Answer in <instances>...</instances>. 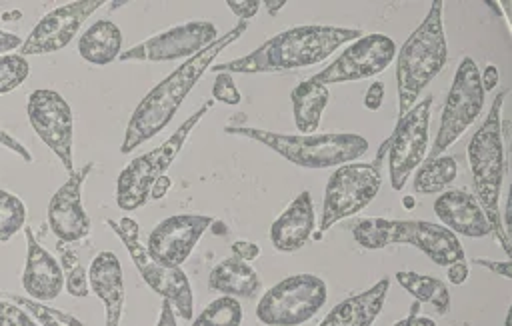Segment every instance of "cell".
Listing matches in <instances>:
<instances>
[{
  "label": "cell",
  "instance_id": "37",
  "mask_svg": "<svg viewBox=\"0 0 512 326\" xmlns=\"http://www.w3.org/2000/svg\"><path fill=\"white\" fill-rule=\"evenodd\" d=\"M232 256L248 262V260H256L260 256V246L258 244H252V242H246V240H236L232 242Z\"/></svg>",
  "mask_w": 512,
  "mask_h": 326
},
{
  "label": "cell",
  "instance_id": "39",
  "mask_svg": "<svg viewBox=\"0 0 512 326\" xmlns=\"http://www.w3.org/2000/svg\"><path fill=\"white\" fill-rule=\"evenodd\" d=\"M384 100V84L382 82H372L364 94V106L368 110H378Z\"/></svg>",
  "mask_w": 512,
  "mask_h": 326
},
{
  "label": "cell",
  "instance_id": "19",
  "mask_svg": "<svg viewBox=\"0 0 512 326\" xmlns=\"http://www.w3.org/2000/svg\"><path fill=\"white\" fill-rule=\"evenodd\" d=\"M26 234V264L22 272V286L30 300L36 302H50L54 300L64 288V272L60 262L44 250L30 228H24Z\"/></svg>",
  "mask_w": 512,
  "mask_h": 326
},
{
  "label": "cell",
  "instance_id": "29",
  "mask_svg": "<svg viewBox=\"0 0 512 326\" xmlns=\"http://www.w3.org/2000/svg\"><path fill=\"white\" fill-rule=\"evenodd\" d=\"M244 318L242 306L234 296L212 300L192 322V326H240Z\"/></svg>",
  "mask_w": 512,
  "mask_h": 326
},
{
  "label": "cell",
  "instance_id": "5",
  "mask_svg": "<svg viewBox=\"0 0 512 326\" xmlns=\"http://www.w3.org/2000/svg\"><path fill=\"white\" fill-rule=\"evenodd\" d=\"M228 134L252 138L288 162L302 168H328L354 162L368 150V140L354 132H330V134H280L248 126H228Z\"/></svg>",
  "mask_w": 512,
  "mask_h": 326
},
{
  "label": "cell",
  "instance_id": "10",
  "mask_svg": "<svg viewBox=\"0 0 512 326\" xmlns=\"http://www.w3.org/2000/svg\"><path fill=\"white\" fill-rule=\"evenodd\" d=\"M484 90L480 84V70L470 56H464L456 68L452 86L446 96V104L440 116V128L432 142V150L426 152V160L444 154L480 116L484 106Z\"/></svg>",
  "mask_w": 512,
  "mask_h": 326
},
{
  "label": "cell",
  "instance_id": "40",
  "mask_svg": "<svg viewBox=\"0 0 512 326\" xmlns=\"http://www.w3.org/2000/svg\"><path fill=\"white\" fill-rule=\"evenodd\" d=\"M446 268H448V282H450V284L460 286V284L466 282V278H468V264H466V258H464V260H456V262L448 264Z\"/></svg>",
  "mask_w": 512,
  "mask_h": 326
},
{
  "label": "cell",
  "instance_id": "45",
  "mask_svg": "<svg viewBox=\"0 0 512 326\" xmlns=\"http://www.w3.org/2000/svg\"><path fill=\"white\" fill-rule=\"evenodd\" d=\"M156 326H178L176 324V316H174V308H172V304L166 298H162L160 316H158V324Z\"/></svg>",
  "mask_w": 512,
  "mask_h": 326
},
{
  "label": "cell",
  "instance_id": "2",
  "mask_svg": "<svg viewBox=\"0 0 512 326\" xmlns=\"http://www.w3.org/2000/svg\"><path fill=\"white\" fill-rule=\"evenodd\" d=\"M362 30L358 28H338L326 24H308L288 28L272 38H268L262 46L252 50L250 54L224 62L214 64L212 72H242V74H256V72H282L318 64L326 60L332 52H336L342 44L358 40Z\"/></svg>",
  "mask_w": 512,
  "mask_h": 326
},
{
  "label": "cell",
  "instance_id": "35",
  "mask_svg": "<svg viewBox=\"0 0 512 326\" xmlns=\"http://www.w3.org/2000/svg\"><path fill=\"white\" fill-rule=\"evenodd\" d=\"M0 326H38L36 320L18 304L0 300Z\"/></svg>",
  "mask_w": 512,
  "mask_h": 326
},
{
  "label": "cell",
  "instance_id": "48",
  "mask_svg": "<svg viewBox=\"0 0 512 326\" xmlns=\"http://www.w3.org/2000/svg\"><path fill=\"white\" fill-rule=\"evenodd\" d=\"M504 326H510V310L506 312V320H504Z\"/></svg>",
  "mask_w": 512,
  "mask_h": 326
},
{
  "label": "cell",
  "instance_id": "12",
  "mask_svg": "<svg viewBox=\"0 0 512 326\" xmlns=\"http://www.w3.org/2000/svg\"><path fill=\"white\" fill-rule=\"evenodd\" d=\"M430 108V96L416 102L404 116L398 118L394 132L386 138L390 184L394 190H402L416 166H420L426 158L430 142Z\"/></svg>",
  "mask_w": 512,
  "mask_h": 326
},
{
  "label": "cell",
  "instance_id": "27",
  "mask_svg": "<svg viewBox=\"0 0 512 326\" xmlns=\"http://www.w3.org/2000/svg\"><path fill=\"white\" fill-rule=\"evenodd\" d=\"M396 280L416 298V302H426L434 306L438 314H446L450 310V292L444 280L416 274L410 270H398Z\"/></svg>",
  "mask_w": 512,
  "mask_h": 326
},
{
  "label": "cell",
  "instance_id": "4",
  "mask_svg": "<svg viewBox=\"0 0 512 326\" xmlns=\"http://www.w3.org/2000/svg\"><path fill=\"white\" fill-rule=\"evenodd\" d=\"M444 4L432 2L420 26L406 38L396 60L398 118L418 100L420 92L440 74L448 60V42L442 22Z\"/></svg>",
  "mask_w": 512,
  "mask_h": 326
},
{
  "label": "cell",
  "instance_id": "24",
  "mask_svg": "<svg viewBox=\"0 0 512 326\" xmlns=\"http://www.w3.org/2000/svg\"><path fill=\"white\" fill-rule=\"evenodd\" d=\"M208 286L226 296L252 298L260 292L262 280L258 272L244 260L230 256L218 262L208 274Z\"/></svg>",
  "mask_w": 512,
  "mask_h": 326
},
{
  "label": "cell",
  "instance_id": "36",
  "mask_svg": "<svg viewBox=\"0 0 512 326\" xmlns=\"http://www.w3.org/2000/svg\"><path fill=\"white\" fill-rule=\"evenodd\" d=\"M260 4H262V2H258V0H240V2L228 0V2H226V6H228L240 20H244V22H246L248 18H252V16L258 12Z\"/></svg>",
  "mask_w": 512,
  "mask_h": 326
},
{
  "label": "cell",
  "instance_id": "30",
  "mask_svg": "<svg viewBox=\"0 0 512 326\" xmlns=\"http://www.w3.org/2000/svg\"><path fill=\"white\" fill-rule=\"evenodd\" d=\"M26 224V206L24 202L0 188V242H8L18 230Z\"/></svg>",
  "mask_w": 512,
  "mask_h": 326
},
{
  "label": "cell",
  "instance_id": "1",
  "mask_svg": "<svg viewBox=\"0 0 512 326\" xmlns=\"http://www.w3.org/2000/svg\"><path fill=\"white\" fill-rule=\"evenodd\" d=\"M248 28V22L240 20L234 28H230L222 38H216L210 46H206L202 52L188 58L184 64H180L176 70H172L162 82H158L134 108L124 140L120 146V152L128 154L142 142L154 138L158 132H162L170 120L176 116L180 104L190 94L194 84L200 80V76L210 68L214 58L232 42H236Z\"/></svg>",
  "mask_w": 512,
  "mask_h": 326
},
{
  "label": "cell",
  "instance_id": "25",
  "mask_svg": "<svg viewBox=\"0 0 512 326\" xmlns=\"http://www.w3.org/2000/svg\"><path fill=\"white\" fill-rule=\"evenodd\" d=\"M122 32L112 20H96L80 38L78 52L80 56L96 66H106L120 56Z\"/></svg>",
  "mask_w": 512,
  "mask_h": 326
},
{
  "label": "cell",
  "instance_id": "47",
  "mask_svg": "<svg viewBox=\"0 0 512 326\" xmlns=\"http://www.w3.org/2000/svg\"><path fill=\"white\" fill-rule=\"evenodd\" d=\"M264 4H266V8H268V14H276V12L286 4V0H278V2H270V0H266Z\"/></svg>",
  "mask_w": 512,
  "mask_h": 326
},
{
  "label": "cell",
  "instance_id": "28",
  "mask_svg": "<svg viewBox=\"0 0 512 326\" xmlns=\"http://www.w3.org/2000/svg\"><path fill=\"white\" fill-rule=\"evenodd\" d=\"M458 174V164L452 156L440 154L432 160H424L414 176V190L418 194H436L446 190Z\"/></svg>",
  "mask_w": 512,
  "mask_h": 326
},
{
  "label": "cell",
  "instance_id": "38",
  "mask_svg": "<svg viewBox=\"0 0 512 326\" xmlns=\"http://www.w3.org/2000/svg\"><path fill=\"white\" fill-rule=\"evenodd\" d=\"M0 144H2V146H6L8 150H12L14 154H18L22 160L32 162V154L26 150V146H24L22 142H18L12 134H8V132H6V130H2V128H0Z\"/></svg>",
  "mask_w": 512,
  "mask_h": 326
},
{
  "label": "cell",
  "instance_id": "13",
  "mask_svg": "<svg viewBox=\"0 0 512 326\" xmlns=\"http://www.w3.org/2000/svg\"><path fill=\"white\" fill-rule=\"evenodd\" d=\"M26 112L36 136L58 156L66 172L72 174V108L68 100L56 90L38 88L28 96Z\"/></svg>",
  "mask_w": 512,
  "mask_h": 326
},
{
  "label": "cell",
  "instance_id": "21",
  "mask_svg": "<svg viewBox=\"0 0 512 326\" xmlns=\"http://www.w3.org/2000/svg\"><path fill=\"white\" fill-rule=\"evenodd\" d=\"M314 230V206L308 190L300 192L288 208L272 222L270 242L280 252L300 250Z\"/></svg>",
  "mask_w": 512,
  "mask_h": 326
},
{
  "label": "cell",
  "instance_id": "16",
  "mask_svg": "<svg viewBox=\"0 0 512 326\" xmlns=\"http://www.w3.org/2000/svg\"><path fill=\"white\" fill-rule=\"evenodd\" d=\"M100 6H104L102 0H78L50 10L36 22L28 36L22 38L18 54L26 58L30 54H52L62 50L76 38L82 22Z\"/></svg>",
  "mask_w": 512,
  "mask_h": 326
},
{
  "label": "cell",
  "instance_id": "31",
  "mask_svg": "<svg viewBox=\"0 0 512 326\" xmlns=\"http://www.w3.org/2000/svg\"><path fill=\"white\" fill-rule=\"evenodd\" d=\"M4 296L10 298L20 308H24L26 312H30L32 318L40 322V326H86L84 322H80L72 314H66V312H62L58 308H52L44 302H36V300L22 298V296H16V294H4Z\"/></svg>",
  "mask_w": 512,
  "mask_h": 326
},
{
  "label": "cell",
  "instance_id": "3",
  "mask_svg": "<svg viewBox=\"0 0 512 326\" xmlns=\"http://www.w3.org/2000/svg\"><path fill=\"white\" fill-rule=\"evenodd\" d=\"M506 96H508V90H500L496 94L488 110V116L484 118L480 128L472 134L466 154H468L472 180L476 188L474 198L482 206L496 240L500 242L504 252L510 256L512 250H510L508 230L502 222V212H500V192H502V182L506 174V148H504V130H502V106Z\"/></svg>",
  "mask_w": 512,
  "mask_h": 326
},
{
  "label": "cell",
  "instance_id": "44",
  "mask_svg": "<svg viewBox=\"0 0 512 326\" xmlns=\"http://www.w3.org/2000/svg\"><path fill=\"white\" fill-rule=\"evenodd\" d=\"M478 266H484V268H488L490 272H496V274H500L502 278H510L512 274H510V262H492V260H486V258H476L474 260Z\"/></svg>",
  "mask_w": 512,
  "mask_h": 326
},
{
  "label": "cell",
  "instance_id": "41",
  "mask_svg": "<svg viewBox=\"0 0 512 326\" xmlns=\"http://www.w3.org/2000/svg\"><path fill=\"white\" fill-rule=\"evenodd\" d=\"M410 310H412V312H410V316H406V318H402V320L394 322L392 326H436V322H434L432 318L418 316V302H414Z\"/></svg>",
  "mask_w": 512,
  "mask_h": 326
},
{
  "label": "cell",
  "instance_id": "8",
  "mask_svg": "<svg viewBox=\"0 0 512 326\" xmlns=\"http://www.w3.org/2000/svg\"><path fill=\"white\" fill-rule=\"evenodd\" d=\"M214 106L212 100L204 102L190 118L182 122V126L158 148L134 158L120 174L116 182V204L124 212H132L144 206L150 200L152 184L164 176L172 160L182 150L188 134H192L194 126L206 116V112Z\"/></svg>",
  "mask_w": 512,
  "mask_h": 326
},
{
  "label": "cell",
  "instance_id": "9",
  "mask_svg": "<svg viewBox=\"0 0 512 326\" xmlns=\"http://www.w3.org/2000/svg\"><path fill=\"white\" fill-rule=\"evenodd\" d=\"M328 298L326 282L314 274H294L268 288L256 316L266 326H300L308 322Z\"/></svg>",
  "mask_w": 512,
  "mask_h": 326
},
{
  "label": "cell",
  "instance_id": "15",
  "mask_svg": "<svg viewBox=\"0 0 512 326\" xmlns=\"http://www.w3.org/2000/svg\"><path fill=\"white\" fill-rule=\"evenodd\" d=\"M218 38V30L212 22L194 20L174 26L166 32L154 34L144 42L128 48L118 60H138V62H166L176 58H192L202 52Z\"/></svg>",
  "mask_w": 512,
  "mask_h": 326
},
{
  "label": "cell",
  "instance_id": "6",
  "mask_svg": "<svg viewBox=\"0 0 512 326\" xmlns=\"http://www.w3.org/2000/svg\"><path fill=\"white\" fill-rule=\"evenodd\" d=\"M352 236L366 250H378L390 244H410L422 250L438 266L464 260V248L458 236L442 224L424 220L366 218L354 224Z\"/></svg>",
  "mask_w": 512,
  "mask_h": 326
},
{
  "label": "cell",
  "instance_id": "34",
  "mask_svg": "<svg viewBox=\"0 0 512 326\" xmlns=\"http://www.w3.org/2000/svg\"><path fill=\"white\" fill-rule=\"evenodd\" d=\"M212 96L224 104H240L242 94L234 84L232 74L226 72H218L214 78V86H212Z\"/></svg>",
  "mask_w": 512,
  "mask_h": 326
},
{
  "label": "cell",
  "instance_id": "7",
  "mask_svg": "<svg viewBox=\"0 0 512 326\" xmlns=\"http://www.w3.org/2000/svg\"><path fill=\"white\" fill-rule=\"evenodd\" d=\"M384 152L386 140L380 144L374 162H348L330 174L324 190L320 232L316 238H322L330 226L360 212L374 200L382 184L380 164Z\"/></svg>",
  "mask_w": 512,
  "mask_h": 326
},
{
  "label": "cell",
  "instance_id": "22",
  "mask_svg": "<svg viewBox=\"0 0 512 326\" xmlns=\"http://www.w3.org/2000/svg\"><path fill=\"white\" fill-rule=\"evenodd\" d=\"M88 286L106 306V326H120L124 306V280L120 260L114 252L102 250L96 254L88 270Z\"/></svg>",
  "mask_w": 512,
  "mask_h": 326
},
{
  "label": "cell",
  "instance_id": "20",
  "mask_svg": "<svg viewBox=\"0 0 512 326\" xmlns=\"http://www.w3.org/2000/svg\"><path fill=\"white\" fill-rule=\"evenodd\" d=\"M434 214L454 234L482 238L492 232L478 200L464 190H446L434 200Z\"/></svg>",
  "mask_w": 512,
  "mask_h": 326
},
{
  "label": "cell",
  "instance_id": "33",
  "mask_svg": "<svg viewBox=\"0 0 512 326\" xmlns=\"http://www.w3.org/2000/svg\"><path fill=\"white\" fill-rule=\"evenodd\" d=\"M30 74V64L20 54L0 56V96L18 88Z\"/></svg>",
  "mask_w": 512,
  "mask_h": 326
},
{
  "label": "cell",
  "instance_id": "46",
  "mask_svg": "<svg viewBox=\"0 0 512 326\" xmlns=\"http://www.w3.org/2000/svg\"><path fill=\"white\" fill-rule=\"evenodd\" d=\"M170 186H172L170 178H168L166 174H164V176H160V178L152 184V188H150V198H152V200H160V198H164Z\"/></svg>",
  "mask_w": 512,
  "mask_h": 326
},
{
  "label": "cell",
  "instance_id": "11",
  "mask_svg": "<svg viewBox=\"0 0 512 326\" xmlns=\"http://www.w3.org/2000/svg\"><path fill=\"white\" fill-rule=\"evenodd\" d=\"M106 224L118 234V238L124 242L128 254L132 256L134 266L138 268L140 276L144 278V282L162 298H166L172 308H176V312L184 318L190 320L192 318V310H194V296H192V286L186 278V274L180 270V266H164L154 262L146 248L140 244L138 240V224L136 220L124 216L120 222L114 220H106Z\"/></svg>",
  "mask_w": 512,
  "mask_h": 326
},
{
  "label": "cell",
  "instance_id": "14",
  "mask_svg": "<svg viewBox=\"0 0 512 326\" xmlns=\"http://www.w3.org/2000/svg\"><path fill=\"white\" fill-rule=\"evenodd\" d=\"M396 56V44L386 34H366L354 40L334 62L312 76L318 84H340L380 74Z\"/></svg>",
  "mask_w": 512,
  "mask_h": 326
},
{
  "label": "cell",
  "instance_id": "23",
  "mask_svg": "<svg viewBox=\"0 0 512 326\" xmlns=\"http://www.w3.org/2000/svg\"><path fill=\"white\" fill-rule=\"evenodd\" d=\"M388 288L390 280L382 278L372 288L342 300L326 314L320 326H372L386 302Z\"/></svg>",
  "mask_w": 512,
  "mask_h": 326
},
{
  "label": "cell",
  "instance_id": "32",
  "mask_svg": "<svg viewBox=\"0 0 512 326\" xmlns=\"http://www.w3.org/2000/svg\"><path fill=\"white\" fill-rule=\"evenodd\" d=\"M58 252H60V266L64 272V286H66L68 294L78 296V298L88 296V292H90L88 274H86L84 266L78 262V254L72 248L64 246L62 242L58 244Z\"/></svg>",
  "mask_w": 512,
  "mask_h": 326
},
{
  "label": "cell",
  "instance_id": "26",
  "mask_svg": "<svg viewBox=\"0 0 512 326\" xmlns=\"http://www.w3.org/2000/svg\"><path fill=\"white\" fill-rule=\"evenodd\" d=\"M330 92L324 84L310 80L300 82L292 92H290V100H292V110H294V124L298 128V132H302L304 136H310L312 132L318 130L320 120H322V112L328 104Z\"/></svg>",
  "mask_w": 512,
  "mask_h": 326
},
{
  "label": "cell",
  "instance_id": "17",
  "mask_svg": "<svg viewBox=\"0 0 512 326\" xmlns=\"http://www.w3.org/2000/svg\"><path fill=\"white\" fill-rule=\"evenodd\" d=\"M214 220L206 214H174L158 222L146 242L148 256L164 266H180Z\"/></svg>",
  "mask_w": 512,
  "mask_h": 326
},
{
  "label": "cell",
  "instance_id": "43",
  "mask_svg": "<svg viewBox=\"0 0 512 326\" xmlns=\"http://www.w3.org/2000/svg\"><path fill=\"white\" fill-rule=\"evenodd\" d=\"M20 44H22V38H20L18 34L0 30V56L12 52V50H16V48H20Z\"/></svg>",
  "mask_w": 512,
  "mask_h": 326
},
{
  "label": "cell",
  "instance_id": "18",
  "mask_svg": "<svg viewBox=\"0 0 512 326\" xmlns=\"http://www.w3.org/2000/svg\"><path fill=\"white\" fill-rule=\"evenodd\" d=\"M92 162L68 174V180L52 194L48 202L50 230L62 244L78 242L90 234V218L82 206V186L92 170Z\"/></svg>",
  "mask_w": 512,
  "mask_h": 326
},
{
  "label": "cell",
  "instance_id": "42",
  "mask_svg": "<svg viewBox=\"0 0 512 326\" xmlns=\"http://www.w3.org/2000/svg\"><path fill=\"white\" fill-rule=\"evenodd\" d=\"M500 80V74H498V68L494 64H488L484 68V72L480 74V84H482V90L488 92V90H494L496 84Z\"/></svg>",
  "mask_w": 512,
  "mask_h": 326
}]
</instances>
